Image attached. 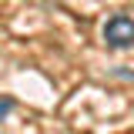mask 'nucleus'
<instances>
[{
    "label": "nucleus",
    "instance_id": "obj_1",
    "mask_svg": "<svg viewBox=\"0 0 134 134\" xmlns=\"http://www.w3.org/2000/svg\"><path fill=\"white\" fill-rule=\"evenodd\" d=\"M104 40H107V47H114V50L134 47V17L114 14L107 24H104Z\"/></svg>",
    "mask_w": 134,
    "mask_h": 134
},
{
    "label": "nucleus",
    "instance_id": "obj_2",
    "mask_svg": "<svg viewBox=\"0 0 134 134\" xmlns=\"http://www.w3.org/2000/svg\"><path fill=\"white\" fill-rule=\"evenodd\" d=\"M10 107H14V100H10V97H3V100H0V121L10 114Z\"/></svg>",
    "mask_w": 134,
    "mask_h": 134
}]
</instances>
